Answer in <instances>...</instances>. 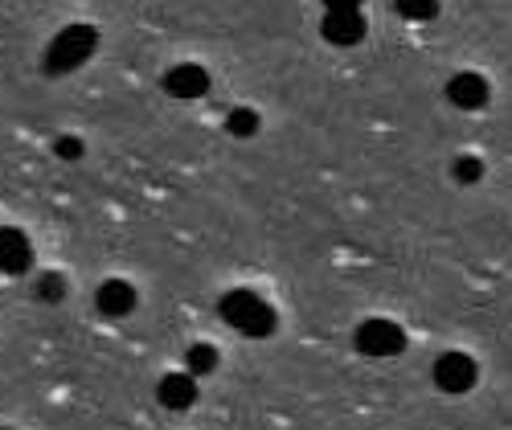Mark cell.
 I'll use <instances>...</instances> for the list:
<instances>
[{
	"mask_svg": "<svg viewBox=\"0 0 512 430\" xmlns=\"http://www.w3.org/2000/svg\"><path fill=\"white\" fill-rule=\"evenodd\" d=\"M218 312H222V320L230 324V328H238L242 336H250V340H267L271 332H275V308L267 304V299H259L254 291H226L222 295V304H218Z\"/></svg>",
	"mask_w": 512,
	"mask_h": 430,
	"instance_id": "1",
	"label": "cell"
},
{
	"mask_svg": "<svg viewBox=\"0 0 512 430\" xmlns=\"http://www.w3.org/2000/svg\"><path fill=\"white\" fill-rule=\"evenodd\" d=\"M480 377V365L467 357V353H443L435 361V385L443 394H467Z\"/></svg>",
	"mask_w": 512,
	"mask_h": 430,
	"instance_id": "5",
	"label": "cell"
},
{
	"mask_svg": "<svg viewBox=\"0 0 512 430\" xmlns=\"http://www.w3.org/2000/svg\"><path fill=\"white\" fill-rule=\"evenodd\" d=\"M156 398H160L164 410H189V406L197 402V377H189V373H168V377H160Z\"/></svg>",
	"mask_w": 512,
	"mask_h": 430,
	"instance_id": "10",
	"label": "cell"
},
{
	"mask_svg": "<svg viewBox=\"0 0 512 430\" xmlns=\"http://www.w3.org/2000/svg\"><path fill=\"white\" fill-rule=\"evenodd\" d=\"M320 33L328 46H340V50H349V46H361L365 33H369V21L361 9H345V13H324L320 17Z\"/></svg>",
	"mask_w": 512,
	"mask_h": 430,
	"instance_id": "4",
	"label": "cell"
},
{
	"mask_svg": "<svg viewBox=\"0 0 512 430\" xmlns=\"http://www.w3.org/2000/svg\"><path fill=\"white\" fill-rule=\"evenodd\" d=\"M439 0H398V13L406 17V21H435L439 17Z\"/></svg>",
	"mask_w": 512,
	"mask_h": 430,
	"instance_id": "13",
	"label": "cell"
},
{
	"mask_svg": "<svg viewBox=\"0 0 512 430\" xmlns=\"http://www.w3.org/2000/svg\"><path fill=\"white\" fill-rule=\"evenodd\" d=\"M29 267H33V246H29V238H25L21 230L5 226V230H0V271H5V275H25Z\"/></svg>",
	"mask_w": 512,
	"mask_h": 430,
	"instance_id": "8",
	"label": "cell"
},
{
	"mask_svg": "<svg viewBox=\"0 0 512 430\" xmlns=\"http://www.w3.org/2000/svg\"><path fill=\"white\" fill-rule=\"evenodd\" d=\"M164 91L173 99H201L209 91V74L197 62H181V66H173L164 74Z\"/></svg>",
	"mask_w": 512,
	"mask_h": 430,
	"instance_id": "7",
	"label": "cell"
},
{
	"mask_svg": "<svg viewBox=\"0 0 512 430\" xmlns=\"http://www.w3.org/2000/svg\"><path fill=\"white\" fill-rule=\"evenodd\" d=\"M226 132H230L234 140H250L254 132H259V111H250V107H234V111L226 115Z\"/></svg>",
	"mask_w": 512,
	"mask_h": 430,
	"instance_id": "12",
	"label": "cell"
},
{
	"mask_svg": "<svg viewBox=\"0 0 512 430\" xmlns=\"http://www.w3.org/2000/svg\"><path fill=\"white\" fill-rule=\"evenodd\" d=\"M95 304H99V312H103V316L119 320V316H132V312H136L140 295H136V287H132V283H123V279H107V283L99 287V295H95Z\"/></svg>",
	"mask_w": 512,
	"mask_h": 430,
	"instance_id": "9",
	"label": "cell"
},
{
	"mask_svg": "<svg viewBox=\"0 0 512 430\" xmlns=\"http://www.w3.org/2000/svg\"><path fill=\"white\" fill-rule=\"evenodd\" d=\"M37 295L46 299V304H62V295H66V279H62L58 271H46V275H41V283H37Z\"/></svg>",
	"mask_w": 512,
	"mask_h": 430,
	"instance_id": "15",
	"label": "cell"
},
{
	"mask_svg": "<svg viewBox=\"0 0 512 430\" xmlns=\"http://www.w3.org/2000/svg\"><path fill=\"white\" fill-rule=\"evenodd\" d=\"M54 152H58L62 160H78V156H82V140H78V136H58V140H54Z\"/></svg>",
	"mask_w": 512,
	"mask_h": 430,
	"instance_id": "16",
	"label": "cell"
},
{
	"mask_svg": "<svg viewBox=\"0 0 512 430\" xmlns=\"http://www.w3.org/2000/svg\"><path fill=\"white\" fill-rule=\"evenodd\" d=\"M222 357L213 344H189V353H185V373L189 377H209V373H218Z\"/></svg>",
	"mask_w": 512,
	"mask_h": 430,
	"instance_id": "11",
	"label": "cell"
},
{
	"mask_svg": "<svg viewBox=\"0 0 512 430\" xmlns=\"http://www.w3.org/2000/svg\"><path fill=\"white\" fill-rule=\"evenodd\" d=\"M451 172H455L459 185H476V181L484 177V164H480V156H459V160L451 164Z\"/></svg>",
	"mask_w": 512,
	"mask_h": 430,
	"instance_id": "14",
	"label": "cell"
},
{
	"mask_svg": "<svg viewBox=\"0 0 512 430\" xmlns=\"http://www.w3.org/2000/svg\"><path fill=\"white\" fill-rule=\"evenodd\" d=\"M357 349L365 353V357H398L402 349H406V332H402V324H394V320H365L361 328H357Z\"/></svg>",
	"mask_w": 512,
	"mask_h": 430,
	"instance_id": "3",
	"label": "cell"
},
{
	"mask_svg": "<svg viewBox=\"0 0 512 430\" xmlns=\"http://www.w3.org/2000/svg\"><path fill=\"white\" fill-rule=\"evenodd\" d=\"M95 46H99V29L95 25H66L46 50V74L62 78V74L78 70L95 54Z\"/></svg>",
	"mask_w": 512,
	"mask_h": 430,
	"instance_id": "2",
	"label": "cell"
},
{
	"mask_svg": "<svg viewBox=\"0 0 512 430\" xmlns=\"http://www.w3.org/2000/svg\"><path fill=\"white\" fill-rule=\"evenodd\" d=\"M488 78L484 74H476V70H459L451 82H447V99H451V107H459V111H480V107H488Z\"/></svg>",
	"mask_w": 512,
	"mask_h": 430,
	"instance_id": "6",
	"label": "cell"
},
{
	"mask_svg": "<svg viewBox=\"0 0 512 430\" xmlns=\"http://www.w3.org/2000/svg\"><path fill=\"white\" fill-rule=\"evenodd\" d=\"M324 13H345V9H361L365 0H320Z\"/></svg>",
	"mask_w": 512,
	"mask_h": 430,
	"instance_id": "17",
	"label": "cell"
}]
</instances>
